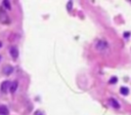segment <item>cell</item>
<instances>
[{"label":"cell","mask_w":131,"mask_h":115,"mask_svg":"<svg viewBox=\"0 0 131 115\" xmlns=\"http://www.w3.org/2000/svg\"><path fill=\"white\" fill-rule=\"evenodd\" d=\"M0 23L3 25H10L11 20L3 7H0Z\"/></svg>","instance_id":"cell-1"},{"label":"cell","mask_w":131,"mask_h":115,"mask_svg":"<svg viewBox=\"0 0 131 115\" xmlns=\"http://www.w3.org/2000/svg\"><path fill=\"white\" fill-rule=\"evenodd\" d=\"M107 46H108V43H107L105 40H103V39L98 40V41L95 43V49L98 50V51L105 50V49L107 48Z\"/></svg>","instance_id":"cell-2"},{"label":"cell","mask_w":131,"mask_h":115,"mask_svg":"<svg viewBox=\"0 0 131 115\" xmlns=\"http://www.w3.org/2000/svg\"><path fill=\"white\" fill-rule=\"evenodd\" d=\"M9 84H10V82H9V81H7V80L3 81V82L1 83V86H0L1 92H3V93H6V92L8 91V88H9Z\"/></svg>","instance_id":"cell-3"},{"label":"cell","mask_w":131,"mask_h":115,"mask_svg":"<svg viewBox=\"0 0 131 115\" xmlns=\"http://www.w3.org/2000/svg\"><path fill=\"white\" fill-rule=\"evenodd\" d=\"M9 53H10V55L12 56L13 60H16L17 56H18V50H17V48H16L15 46H11V47H10Z\"/></svg>","instance_id":"cell-4"},{"label":"cell","mask_w":131,"mask_h":115,"mask_svg":"<svg viewBox=\"0 0 131 115\" xmlns=\"http://www.w3.org/2000/svg\"><path fill=\"white\" fill-rule=\"evenodd\" d=\"M17 86H18V82H17V81H12V82L9 84L8 90H9L11 93H13V92H15V90L17 89Z\"/></svg>","instance_id":"cell-5"},{"label":"cell","mask_w":131,"mask_h":115,"mask_svg":"<svg viewBox=\"0 0 131 115\" xmlns=\"http://www.w3.org/2000/svg\"><path fill=\"white\" fill-rule=\"evenodd\" d=\"M12 71H13V68H12L10 65H6V66L3 68V73H4L5 75H10V74L12 73Z\"/></svg>","instance_id":"cell-6"},{"label":"cell","mask_w":131,"mask_h":115,"mask_svg":"<svg viewBox=\"0 0 131 115\" xmlns=\"http://www.w3.org/2000/svg\"><path fill=\"white\" fill-rule=\"evenodd\" d=\"M8 114H9V111H8L7 107L4 105H1L0 106V115H8Z\"/></svg>","instance_id":"cell-7"},{"label":"cell","mask_w":131,"mask_h":115,"mask_svg":"<svg viewBox=\"0 0 131 115\" xmlns=\"http://www.w3.org/2000/svg\"><path fill=\"white\" fill-rule=\"evenodd\" d=\"M108 101H110L111 105L113 106V108H115V109H119V108H120V104H119L115 99H112V98H111Z\"/></svg>","instance_id":"cell-8"},{"label":"cell","mask_w":131,"mask_h":115,"mask_svg":"<svg viewBox=\"0 0 131 115\" xmlns=\"http://www.w3.org/2000/svg\"><path fill=\"white\" fill-rule=\"evenodd\" d=\"M120 92H121V94H123V95H128L129 89H128L127 87H121V88H120Z\"/></svg>","instance_id":"cell-9"},{"label":"cell","mask_w":131,"mask_h":115,"mask_svg":"<svg viewBox=\"0 0 131 115\" xmlns=\"http://www.w3.org/2000/svg\"><path fill=\"white\" fill-rule=\"evenodd\" d=\"M2 4H3V6H4L6 9H8V10H10V9H11V5H10V2H9V1L4 0V1L2 2Z\"/></svg>","instance_id":"cell-10"},{"label":"cell","mask_w":131,"mask_h":115,"mask_svg":"<svg viewBox=\"0 0 131 115\" xmlns=\"http://www.w3.org/2000/svg\"><path fill=\"white\" fill-rule=\"evenodd\" d=\"M117 81H118V78H117V77H112V78L108 80V83H110V84H115V83H117Z\"/></svg>","instance_id":"cell-11"},{"label":"cell","mask_w":131,"mask_h":115,"mask_svg":"<svg viewBox=\"0 0 131 115\" xmlns=\"http://www.w3.org/2000/svg\"><path fill=\"white\" fill-rule=\"evenodd\" d=\"M71 8H72V2L70 1V2H68V10L70 11V10H71Z\"/></svg>","instance_id":"cell-12"},{"label":"cell","mask_w":131,"mask_h":115,"mask_svg":"<svg viewBox=\"0 0 131 115\" xmlns=\"http://www.w3.org/2000/svg\"><path fill=\"white\" fill-rule=\"evenodd\" d=\"M34 115H43V113H42V112H41V111H36V112H35V114H34Z\"/></svg>","instance_id":"cell-13"},{"label":"cell","mask_w":131,"mask_h":115,"mask_svg":"<svg viewBox=\"0 0 131 115\" xmlns=\"http://www.w3.org/2000/svg\"><path fill=\"white\" fill-rule=\"evenodd\" d=\"M128 36H129V32H127V33H125V34H124V37H126V38H127Z\"/></svg>","instance_id":"cell-14"},{"label":"cell","mask_w":131,"mask_h":115,"mask_svg":"<svg viewBox=\"0 0 131 115\" xmlns=\"http://www.w3.org/2000/svg\"><path fill=\"white\" fill-rule=\"evenodd\" d=\"M1 46H2V42L0 41V47H1Z\"/></svg>","instance_id":"cell-15"}]
</instances>
